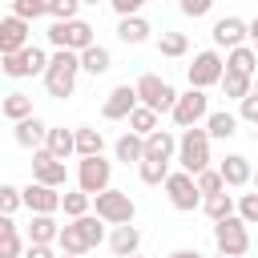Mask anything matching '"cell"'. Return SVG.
<instances>
[{"mask_svg": "<svg viewBox=\"0 0 258 258\" xmlns=\"http://www.w3.org/2000/svg\"><path fill=\"white\" fill-rule=\"evenodd\" d=\"M145 157H149V161H173V157H177V137H173L169 129L149 133V137H145Z\"/></svg>", "mask_w": 258, "mask_h": 258, "instance_id": "20", "label": "cell"}, {"mask_svg": "<svg viewBox=\"0 0 258 258\" xmlns=\"http://www.w3.org/2000/svg\"><path fill=\"white\" fill-rule=\"evenodd\" d=\"M214 246H218V254L242 258V254L250 250V226H246L238 214H230V218L214 222Z\"/></svg>", "mask_w": 258, "mask_h": 258, "instance_id": "4", "label": "cell"}, {"mask_svg": "<svg viewBox=\"0 0 258 258\" xmlns=\"http://www.w3.org/2000/svg\"><path fill=\"white\" fill-rule=\"evenodd\" d=\"M222 77H226V60L214 52V48H206V52H198L194 56V64H189V89H210V85H222Z\"/></svg>", "mask_w": 258, "mask_h": 258, "instance_id": "10", "label": "cell"}, {"mask_svg": "<svg viewBox=\"0 0 258 258\" xmlns=\"http://www.w3.org/2000/svg\"><path fill=\"white\" fill-rule=\"evenodd\" d=\"M56 258H77V254H56Z\"/></svg>", "mask_w": 258, "mask_h": 258, "instance_id": "53", "label": "cell"}, {"mask_svg": "<svg viewBox=\"0 0 258 258\" xmlns=\"http://www.w3.org/2000/svg\"><path fill=\"white\" fill-rule=\"evenodd\" d=\"M218 258H230V254H218Z\"/></svg>", "mask_w": 258, "mask_h": 258, "instance_id": "57", "label": "cell"}, {"mask_svg": "<svg viewBox=\"0 0 258 258\" xmlns=\"http://www.w3.org/2000/svg\"><path fill=\"white\" fill-rule=\"evenodd\" d=\"M210 8H214V0H181V12H185V16H194V20H198V16H206Z\"/></svg>", "mask_w": 258, "mask_h": 258, "instance_id": "46", "label": "cell"}, {"mask_svg": "<svg viewBox=\"0 0 258 258\" xmlns=\"http://www.w3.org/2000/svg\"><path fill=\"white\" fill-rule=\"evenodd\" d=\"M234 214H238V218H242L246 226H258V189H254V194H242V198H238V210H234Z\"/></svg>", "mask_w": 258, "mask_h": 258, "instance_id": "41", "label": "cell"}, {"mask_svg": "<svg viewBox=\"0 0 258 258\" xmlns=\"http://www.w3.org/2000/svg\"><path fill=\"white\" fill-rule=\"evenodd\" d=\"M12 230H16V222H12L8 214H0V234H12Z\"/></svg>", "mask_w": 258, "mask_h": 258, "instance_id": "48", "label": "cell"}, {"mask_svg": "<svg viewBox=\"0 0 258 258\" xmlns=\"http://www.w3.org/2000/svg\"><path fill=\"white\" fill-rule=\"evenodd\" d=\"M149 20H141V16H121V24H117V40L121 44H145L149 40Z\"/></svg>", "mask_w": 258, "mask_h": 258, "instance_id": "23", "label": "cell"}, {"mask_svg": "<svg viewBox=\"0 0 258 258\" xmlns=\"http://www.w3.org/2000/svg\"><path fill=\"white\" fill-rule=\"evenodd\" d=\"M93 210H97V218L109 222V226H125V222H133V214H137L133 198H129L125 189H113V185L93 198Z\"/></svg>", "mask_w": 258, "mask_h": 258, "instance_id": "6", "label": "cell"}, {"mask_svg": "<svg viewBox=\"0 0 258 258\" xmlns=\"http://www.w3.org/2000/svg\"><path fill=\"white\" fill-rule=\"evenodd\" d=\"M210 36H214L218 48L230 52V48H238V44L250 36V24H246L242 16H222V20H214V32H210Z\"/></svg>", "mask_w": 258, "mask_h": 258, "instance_id": "14", "label": "cell"}, {"mask_svg": "<svg viewBox=\"0 0 258 258\" xmlns=\"http://www.w3.org/2000/svg\"><path fill=\"white\" fill-rule=\"evenodd\" d=\"M20 254H24L20 230H12V234H0V258H20Z\"/></svg>", "mask_w": 258, "mask_h": 258, "instance_id": "44", "label": "cell"}, {"mask_svg": "<svg viewBox=\"0 0 258 258\" xmlns=\"http://www.w3.org/2000/svg\"><path fill=\"white\" fill-rule=\"evenodd\" d=\"M81 69H85V73H93V77H101V73H109V69H113V52H109L105 44H89V48L81 52Z\"/></svg>", "mask_w": 258, "mask_h": 258, "instance_id": "25", "label": "cell"}, {"mask_svg": "<svg viewBox=\"0 0 258 258\" xmlns=\"http://www.w3.org/2000/svg\"><path fill=\"white\" fill-rule=\"evenodd\" d=\"M218 173H222L226 189H242V185H250L254 165H250V157H242V153H226V157H222V165H218Z\"/></svg>", "mask_w": 258, "mask_h": 258, "instance_id": "15", "label": "cell"}, {"mask_svg": "<svg viewBox=\"0 0 258 258\" xmlns=\"http://www.w3.org/2000/svg\"><path fill=\"white\" fill-rule=\"evenodd\" d=\"M12 137H16V145H20V149H40V145L48 141V125L32 113V117H24V121H16V125H12Z\"/></svg>", "mask_w": 258, "mask_h": 258, "instance_id": "18", "label": "cell"}, {"mask_svg": "<svg viewBox=\"0 0 258 258\" xmlns=\"http://www.w3.org/2000/svg\"><path fill=\"white\" fill-rule=\"evenodd\" d=\"M4 117H8L12 125H16V121H24V117H32V97H28V93H20V89H16V93H8V97H4Z\"/></svg>", "mask_w": 258, "mask_h": 258, "instance_id": "31", "label": "cell"}, {"mask_svg": "<svg viewBox=\"0 0 258 258\" xmlns=\"http://www.w3.org/2000/svg\"><path fill=\"white\" fill-rule=\"evenodd\" d=\"M194 181H198V194H202V198H210V194H222V189H226V181H222V173H218V169H202Z\"/></svg>", "mask_w": 258, "mask_h": 258, "instance_id": "38", "label": "cell"}, {"mask_svg": "<svg viewBox=\"0 0 258 258\" xmlns=\"http://www.w3.org/2000/svg\"><path fill=\"white\" fill-rule=\"evenodd\" d=\"M12 16L36 20V16H44V0H12Z\"/></svg>", "mask_w": 258, "mask_h": 258, "instance_id": "43", "label": "cell"}, {"mask_svg": "<svg viewBox=\"0 0 258 258\" xmlns=\"http://www.w3.org/2000/svg\"><path fill=\"white\" fill-rule=\"evenodd\" d=\"M250 181H254V189H258V169H254V177H250Z\"/></svg>", "mask_w": 258, "mask_h": 258, "instance_id": "51", "label": "cell"}, {"mask_svg": "<svg viewBox=\"0 0 258 258\" xmlns=\"http://www.w3.org/2000/svg\"><path fill=\"white\" fill-rule=\"evenodd\" d=\"M109 181H113V165L105 157H81V165H77V189H85L89 198H97V194L109 189Z\"/></svg>", "mask_w": 258, "mask_h": 258, "instance_id": "9", "label": "cell"}, {"mask_svg": "<svg viewBox=\"0 0 258 258\" xmlns=\"http://www.w3.org/2000/svg\"><path fill=\"white\" fill-rule=\"evenodd\" d=\"M56 234H60V222L52 214H32V222H28V246H52Z\"/></svg>", "mask_w": 258, "mask_h": 258, "instance_id": "21", "label": "cell"}, {"mask_svg": "<svg viewBox=\"0 0 258 258\" xmlns=\"http://www.w3.org/2000/svg\"><path fill=\"white\" fill-rule=\"evenodd\" d=\"M77 133V157H101V149H105V137H101V129H93V125H81V129H73Z\"/></svg>", "mask_w": 258, "mask_h": 258, "instance_id": "28", "label": "cell"}, {"mask_svg": "<svg viewBox=\"0 0 258 258\" xmlns=\"http://www.w3.org/2000/svg\"><path fill=\"white\" fill-rule=\"evenodd\" d=\"M0 117H4V101H0Z\"/></svg>", "mask_w": 258, "mask_h": 258, "instance_id": "55", "label": "cell"}, {"mask_svg": "<svg viewBox=\"0 0 258 258\" xmlns=\"http://www.w3.org/2000/svg\"><path fill=\"white\" fill-rule=\"evenodd\" d=\"M246 24H250V40L258 44V16H254V20H246Z\"/></svg>", "mask_w": 258, "mask_h": 258, "instance_id": "50", "label": "cell"}, {"mask_svg": "<svg viewBox=\"0 0 258 258\" xmlns=\"http://www.w3.org/2000/svg\"><path fill=\"white\" fill-rule=\"evenodd\" d=\"M89 202H93V198H89L85 189H69V194H60V210H64L69 218H85V214H89Z\"/></svg>", "mask_w": 258, "mask_h": 258, "instance_id": "37", "label": "cell"}, {"mask_svg": "<svg viewBox=\"0 0 258 258\" xmlns=\"http://www.w3.org/2000/svg\"><path fill=\"white\" fill-rule=\"evenodd\" d=\"M173 125L177 129H194L198 121H206L210 117V97L202 93V89H189V93H177V105H173Z\"/></svg>", "mask_w": 258, "mask_h": 258, "instance_id": "8", "label": "cell"}, {"mask_svg": "<svg viewBox=\"0 0 258 258\" xmlns=\"http://www.w3.org/2000/svg\"><path fill=\"white\" fill-rule=\"evenodd\" d=\"M81 4H101V0H81Z\"/></svg>", "mask_w": 258, "mask_h": 258, "instance_id": "52", "label": "cell"}, {"mask_svg": "<svg viewBox=\"0 0 258 258\" xmlns=\"http://www.w3.org/2000/svg\"><path fill=\"white\" fill-rule=\"evenodd\" d=\"M169 258H202V254H198V250H173Z\"/></svg>", "mask_w": 258, "mask_h": 258, "instance_id": "49", "label": "cell"}, {"mask_svg": "<svg viewBox=\"0 0 258 258\" xmlns=\"http://www.w3.org/2000/svg\"><path fill=\"white\" fill-rule=\"evenodd\" d=\"M77 73H81V52L56 48V52L48 56V69H44V89H48V97H56V101L73 97V89H77Z\"/></svg>", "mask_w": 258, "mask_h": 258, "instance_id": "1", "label": "cell"}, {"mask_svg": "<svg viewBox=\"0 0 258 258\" xmlns=\"http://www.w3.org/2000/svg\"><path fill=\"white\" fill-rule=\"evenodd\" d=\"M137 101L145 105V109H153L157 117L161 113H173V105H177V89L169 85V81H161L157 73H145V77H137Z\"/></svg>", "mask_w": 258, "mask_h": 258, "instance_id": "3", "label": "cell"}, {"mask_svg": "<svg viewBox=\"0 0 258 258\" xmlns=\"http://www.w3.org/2000/svg\"><path fill=\"white\" fill-rule=\"evenodd\" d=\"M64 161L60 157H52L44 145L40 149H32V181H40V185H52V189H60L64 185Z\"/></svg>", "mask_w": 258, "mask_h": 258, "instance_id": "12", "label": "cell"}, {"mask_svg": "<svg viewBox=\"0 0 258 258\" xmlns=\"http://www.w3.org/2000/svg\"><path fill=\"white\" fill-rule=\"evenodd\" d=\"M24 258H56V254H52V246H28Z\"/></svg>", "mask_w": 258, "mask_h": 258, "instance_id": "47", "label": "cell"}, {"mask_svg": "<svg viewBox=\"0 0 258 258\" xmlns=\"http://www.w3.org/2000/svg\"><path fill=\"white\" fill-rule=\"evenodd\" d=\"M226 69H230V73H242V77H254V69H258V56H254V48H250V44H238V48H230V52H226Z\"/></svg>", "mask_w": 258, "mask_h": 258, "instance_id": "27", "label": "cell"}, {"mask_svg": "<svg viewBox=\"0 0 258 258\" xmlns=\"http://www.w3.org/2000/svg\"><path fill=\"white\" fill-rule=\"evenodd\" d=\"M141 101H137V89L133 85H117V89H109V97H105V105H101V117L105 121H129V113L137 109Z\"/></svg>", "mask_w": 258, "mask_h": 258, "instance_id": "13", "label": "cell"}, {"mask_svg": "<svg viewBox=\"0 0 258 258\" xmlns=\"http://www.w3.org/2000/svg\"><path fill=\"white\" fill-rule=\"evenodd\" d=\"M56 246H60V254H89V246H85V238H81V230L69 222V226H60V234H56Z\"/></svg>", "mask_w": 258, "mask_h": 258, "instance_id": "32", "label": "cell"}, {"mask_svg": "<svg viewBox=\"0 0 258 258\" xmlns=\"http://www.w3.org/2000/svg\"><path fill=\"white\" fill-rule=\"evenodd\" d=\"M202 210H206V218L210 222H222V218H230L234 210H238V202H234V194H210V198H202Z\"/></svg>", "mask_w": 258, "mask_h": 258, "instance_id": "29", "label": "cell"}, {"mask_svg": "<svg viewBox=\"0 0 258 258\" xmlns=\"http://www.w3.org/2000/svg\"><path fill=\"white\" fill-rule=\"evenodd\" d=\"M177 165L189 173V177H198L202 169H210V133L206 129H181V137H177Z\"/></svg>", "mask_w": 258, "mask_h": 258, "instance_id": "2", "label": "cell"}, {"mask_svg": "<svg viewBox=\"0 0 258 258\" xmlns=\"http://www.w3.org/2000/svg\"><path fill=\"white\" fill-rule=\"evenodd\" d=\"M24 206L32 210V214H56L60 210V194L52 189V185H40V181H28L24 189Z\"/></svg>", "mask_w": 258, "mask_h": 258, "instance_id": "17", "label": "cell"}, {"mask_svg": "<svg viewBox=\"0 0 258 258\" xmlns=\"http://www.w3.org/2000/svg\"><path fill=\"white\" fill-rule=\"evenodd\" d=\"M157 129H161V121H157V113H153V109L137 105V109L129 113V133H137V137H149V133H157Z\"/></svg>", "mask_w": 258, "mask_h": 258, "instance_id": "30", "label": "cell"}, {"mask_svg": "<svg viewBox=\"0 0 258 258\" xmlns=\"http://www.w3.org/2000/svg\"><path fill=\"white\" fill-rule=\"evenodd\" d=\"M250 89H254V77H242V73H230V69H226V77H222V93H226L230 101H242Z\"/></svg>", "mask_w": 258, "mask_h": 258, "instance_id": "33", "label": "cell"}, {"mask_svg": "<svg viewBox=\"0 0 258 258\" xmlns=\"http://www.w3.org/2000/svg\"><path fill=\"white\" fill-rule=\"evenodd\" d=\"M129 258H141V254H129Z\"/></svg>", "mask_w": 258, "mask_h": 258, "instance_id": "56", "label": "cell"}, {"mask_svg": "<svg viewBox=\"0 0 258 258\" xmlns=\"http://www.w3.org/2000/svg\"><path fill=\"white\" fill-rule=\"evenodd\" d=\"M20 48H28V20L4 16V20H0V56H12V52H20Z\"/></svg>", "mask_w": 258, "mask_h": 258, "instance_id": "16", "label": "cell"}, {"mask_svg": "<svg viewBox=\"0 0 258 258\" xmlns=\"http://www.w3.org/2000/svg\"><path fill=\"white\" fill-rule=\"evenodd\" d=\"M137 173H141L145 185H165V177H169V161H149V157H141V161H137Z\"/></svg>", "mask_w": 258, "mask_h": 258, "instance_id": "34", "label": "cell"}, {"mask_svg": "<svg viewBox=\"0 0 258 258\" xmlns=\"http://www.w3.org/2000/svg\"><path fill=\"white\" fill-rule=\"evenodd\" d=\"M109 250H113L117 258H129V254H137V250H141V230H137L133 222H125V226H113V234H109Z\"/></svg>", "mask_w": 258, "mask_h": 258, "instance_id": "19", "label": "cell"}, {"mask_svg": "<svg viewBox=\"0 0 258 258\" xmlns=\"http://www.w3.org/2000/svg\"><path fill=\"white\" fill-rule=\"evenodd\" d=\"M44 149L52 153V157H73L77 153V133L73 129H60V125H48V141H44Z\"/></svg>", "mask_w": 258, "mask_h": 258, "instance_id": "22", "label": "cell"}, {"mask_svg": "<svg viewBox=\"0 0 258 258\" xmlns=\"http://www.w3.org/2000/svg\"><path fill=\"white\" fill-rule=\"evenodd\" d=\"M73 226L81 230V238H85V246L93 250V246H101V238H105V230H101V218L97 214H85V218H73Z\"/></svg>", "mask_w": 258, "mask_h": 258, "instance_id": "35", "label": "cell"}, {"mask_svg": "<svg viewBox=\"0 0 258 258\" xmlns=\"http://www.w3.org/2000/svg\"><path fill=\"white\" fill-rule=\"evenodd\" d=\"M238 121H250V125H258V85L238 101Z\"/></svg>", "mask_w": 258, "mask_h": 258, "instance_id": "42", "label": "cell"}, {"mask_svg": "<svg viewBox=\"0 0 258 258\" xmlns=\"http://www.w3.org/2000/svg\"><path fill=\"white\" fill-rule=\"evenodd\" d=\"M48 44L52 48H69V52H85L89 44H97L93 40V24L89 20H56L52 28H48Z\"/></svg>", "mask_w": 258, "mask_h": 258, "instance_id": "5", "label": "cell"}, {"mask_svg": "<svg viewBox=\"0 0 258 258\" xmlns=\"http://www.w3.org/2000/svg\"><path fill=\"white\" fill-rule=\"evenodd\" d=\"M250 48H254V56H258V44H250Z\"/></svg>", "mask_w": 258, "mask_h": 258, "instance_id": "54", "label": "cell"}, {"mask_svg": "<svg viewBox=\"0 0 258 258\" xmlns=\"http://www.w3.org/2000/svg\"><path fill=\"white\" fill-rule=\"evenodd\" d=\"M165 194H169V206H173V210H181V214H189V210H198V206H202L198 181H194L185 169H177V173H169V177H165Z\"/></svg>", "mask_w": 258, "mask_h": 258, "instance_id": "11", "label": "cell"}, {"mask_svg": "<svg viewBox=\"0 0 258 258\" xmlns=\"http://www.w3.org/2000/svg\"><path fill=\"white\" fill-rule=\"evenodd\" d=\"M20 206H24V194H20L16 185L0 181V214H8V218H12V214H16Z\"/></svg>", "mask_w": 258, "mask_h": 258, "instance_id": "39", "label": "cell"}, {"mask_svg": "<svg viewBox=\"0 0 258 258\" xmlns=\"http://www.w3.org/2000/svg\"><path fill=\"white\" fill-rule=\"evenodd\" d=\"M77 8H81V0H44V12L52 20H77Z\"/></svg>", "mask_w": 258, "mask_h": 258, "instance_id": "40", "label": "cell"}, {"mask_svg": "<svg viewBox=\"0 0 258 258\" xmlns=\"http://www.w3.org/2000/svg\"><path fill=\"white\" fill-rule=\"evenodd\" d=\"M109 4H113L117 16H137V12L145 8V0H109Z\"/></svg>", "mask_w": 258, "mask_h": 258, "instance_id": "45", "label": "cell"}, {"mask_svg": "<svg viewBox=\"0 0 258 258\" xmlns=\"http://www.w3.org/2000/svg\"><path fill=\"white\" fill-rule=\"evenodd\" d=\"M157 52H161V56H185V52H189V36H185V32H161Z\"/></svg>", "mask_w": 258, "mask_h": 258, "instance_id": "36", "label": "cell"}, {"mask_svg": "<svg viewBox=\"0 0 258 258\" xmlns=\"http://www.w3.org/2000/svg\"><path fill=\"white\" fill-rule=\"evenodd\" d=\"M44 69H48V56H44V48H36V44H28V48H20V52H12V56H0V73L4 77H12V81H24V77H44Z\"/></svg>", "mask_w": 258, "mask_h": 258, "instance_id": "7", "label": "cell"}, {"mask_svg": "<svg viewBox=\"0 0 258 258\" xmlns=\"http://www.w3.org/2000/svg\"><path fill=\"white\" fill-rule=\"evenodd\" d=\"M113 153H117V161H125V165L133 161V165H137V161L145 157V137H137V133H121V137L113 141Z\"/></svg>", "mask_w": 258, "mask_h": 258, "instance_id": "26", "label": "cell"}, {"mask_svg": "<svg viewBox=\"0 0 258 258\" xmlns=\"http://www.w3.org/2000/svg\"><path fill=\"white\" fill-rule=\"evenodd\" d=\"M206 133H210V141H230L238 133V117L226 113V109H218V113L206 117Z\"/></svg>", "mask_w": 258, "mask_h": 258, "instance_id": "24", "label": "cell"}]
</instances>
